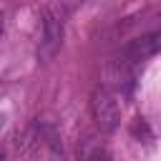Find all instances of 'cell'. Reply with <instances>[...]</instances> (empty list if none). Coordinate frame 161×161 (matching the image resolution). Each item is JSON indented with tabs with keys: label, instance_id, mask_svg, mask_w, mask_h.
I'll return each instance as SVG.
<instances>
[{
	"label": "cell",
	"instance_id": "6da1fadb",
	"mask_svg": "<svg viewBox=\"0 0 161 161\" xmlns=\"http://www.w3.org/2000/svg\"><path fill=\"white\" fill-rule=\"evenodd\" d=\"M63 30H65V8L58 3H50L43 8V35L38 45V58L40 60H53L55 53L60 50L63 43Z\"/></svg>",
	"mask_w": 161,
	"mask_h": 161
},
{
	"label": "cell",
	"instance_id": "8992f818",
	"mask_svg": "<svg viewBox=\"0 0 161 161\" xmlns=\"http://www.w3.org/2000/svg\"><path fill=\"white\" fill-rule=\"evenodd\" d=\"M0 126H3V121H0Z\"/></svg>",
	"mask_w": 161,
	"mask_h": 161
},
{
	"label": "cell",
	"instance_id": "7a4b0ae2",
	"mask_svg": "<svg viewBox=\"0 0 161 161\" xmlns=\"http://www.w3.org/2000/svg\"><path fill=\"white\" fill-rule=\"evenodd\" d=\"M91 111H93V121L101 131L111 133L118 128V121H121V108H118V101H116V93L106 86H98L91 96Z\"/></svg>",
	"mask_w": 161,
	"mask_h": 161
},
{
	"label": "cell",
	"instance_id": "5b68a950",
	"mask_svg": "<svg viewBox=\"0 0 161 161\" xmlns=\"http://www.w3.org/2000/svg\"><path fill=\"white\" fill-rule=\"evenodd\" d=\"M0 35H3V15H0Z\"/></svg>",
	"mask_w": 161,
	"mask_h": 161
},
{
	"label": "cell",
	"instance_id": "3957f363",
	"mask_svg": "<svg viewBox=\"0 0 161 161\" xmlns=\"http://www.w3.org/2000/svg\"><path fill=\"white\" fill-rule=\"evenodd\" d=\"M156 50H158V33H148V35L133 40L126 53H128V60L136 63V60H146V58L156 55Z\"/></svg>",
	"mask_w": 161,
	"mask_h": 161
},
{
	"label": "cell",
	"instance_id": "277c9868",
	"mask_svg": "<svg viewBox=\"0 0 161 161\" xmlns=\"http://www.w3.org/2000/svg\"><path fill=\"white\" fill-rule=\"evenodd\" d=\"M88 161H111V158H108V153H106V151H101V148H98V151H93V153H91V158H88Z\"/></svg>",
	"mask_w": 161,
	"mask_h": 161
},
{
	"label": "cell",
	"instance_id": "52a82bcc",
	"mask_svg": "<svg viewBox=\"0 0 161 161\" xmlns=\"http://www.w3.org/2000/svg\"><path fill=\"white\" fill-rule=\"evenodd\" d=\"M0 161H3V158H0Z\"/></svg>",
	"mask_w": 161,
	"mask_h": 161
}]
</instances>
